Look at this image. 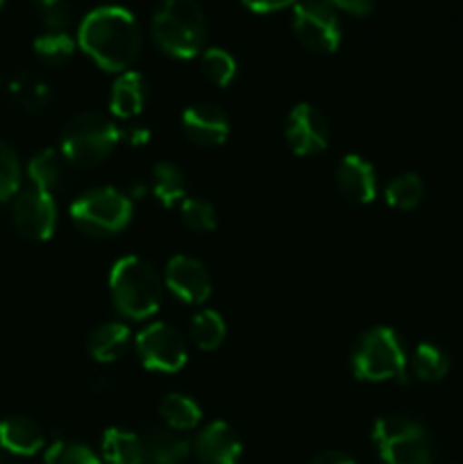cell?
I'll list each match as a JSON object with an SVG mask.
<instances>
[{
    "mask_svg": "<svg viewBox=\"0 0 463 464\" xmlns=\"http://www.w3.org/2000/svg\"><path fill=\"white\" fill-rule=\"evenodd\" d=\"M77 44L103 71L125 72L139 57L143 36L130 9L103 5L80 23Z\"/></svg>",
    "mask_w": 463,
    "mask_h": 464,
    "instance_id": "obj_1",
    "label": "cell"
},
{
    "mask_svg": "<svg viewBox=\"0 0 463 464\" xmlns=\"http://www.w3.org/2000/svg\"><path fill=\"white\" fill-rule=\"evenodd\" d=\"M113 306L130 320H148L162 304V279L153 263L141 256H123L109 272Z\"/></svg>",
    "mask_w": 463,
    "mask_h": 464,
    "instance_id": "obj_2",
    "label": "cell"
},
{
    "mask_svg": "<svg viewBox=\"0 0 463 464\" xmlns=\"http://www.w3.org/2000/svg\"><path fill=\"white\" fill-rule=\"evenodd\" d=\"M154 44L175 59H193L207 44V18L195 0H163L153 16Z\"/></svg>",
    "mask_w": 463,
    "mask_h": 464,
    "instance_id": "obj_3",
    "label": "cell"
},
{
    "mask_svg": "<svg viewBox=\"0 0 463 464\" xmlns=\"http://www.w3.org/2000/svg\"><path fill=\"white\" fill-rule=\"evenodd\" d=\"M118 143L121 127L104 113H80L62 131V154L75 168H95Z\"/></svg>",
    "mask_w": 463,
    "mask_h": 464,
    "instance_id": "obj_4",
    "label": "cell"
},
{
    "mask_svg": "<svg viewBox=\"0 0 463 464\" xmlns=\"http://www.w3.org/2000/svg\"><path fill=\"white\" fill-rule=\"evenodd\" d=\"M372 442L384 464H431L434 444L420 421L386 415L372 426Z\"/></svg>",
    "mask_w": 463,
    "mask_h": 464,
    "instance_id": "obj_5",
    "label": "cell"
},
{
    "mask_svg": "<svg viewBox=\"0 0 463 464\" xmlns=\"http://www.w3.org/2000/svg\"><path fill=\"white\" fill-rule=\"evenodd\" d=\"M407 352L389 326L366 331L352 353V372L361 381H407Z\"/></svg>",
    "mask_w": 463,
    "mask_h": 464,
    "instance_id": "obj_6",
    "label": "cell"
},
{
    "mask_svg": "<svg viewBox=\"0 0 463 464\" xmlns=\"http://www.w3.org/2000/svg\"><path fill=\"white\" fill-rule=\"evenodd\" d=\"M132 199L112 186H98L82 193L71 204V220L89 236H112L132 220Z\"/></svg>",
    "mask_w": 463,
    "mask_h": 464,
    "instance_id": "obj_7",
    "label": "cell"
},
{
    "mask_svg": "<svg viewBox=\"0 0 463 464\" xmlns=\"http://www.w3.org/2000/svg\"><path fill=\"white\" fill-rule=\"evenodd\" d=\"M293 30L309 50L330 54L340 44V23L336 9L325 0H300L293 5Z\"/></svg>",
    "mask_w": 463,
    "mask_h": 464,
    "instance_id": "obj_8",
    "label": "cell"
},
{
    "mask_svg": "<svg viewBox=\"0 0 463 464\" xmlns=\"http://www.w3.org/2000/svg\"><path fill=\"white\" fill-rule=\"evenodd\" d=\"M136 352H139L143 367L153 372L172 374L186 365V343L175 326L166 322H153L136 335Z\"/></svg>",
    "mask_w": 463,
    "mask_h": 464,
    "instance_id": "obj_9",
    "label": "cell"
},
{
    "mask_svg": "<svg viewBox=\"0 0 463 464\" xmlns=\"http://www.w3.org/2000/svg\"><path fill=\"white\" fill-rule=\"evenodd\" d=\"M12 220L18 234L27 240H48L57 227V204H54L53 193L30 188L18 190L14 198Z\"/></svg>",
    "mask_w": 463,
    "mask_h": 464,
    "instance_id": "obj_10",
    "label": "cell"
},
{
    "mask_svg": "<svg viewBox=\"0 0 463 464\" xmlns=\"http://www.w3.org/2000/svg\"><path fill=\"white\" fill-rule=\"evenodd\" d=\"M286 143L298 157H313L320 154L330 143V125L322 111H318L313 104L302 102L291 109L286 118Z\"/></svg>",
    "mask_w": 463,
    "mask_h": 464,
    "instance_id": "obj_11",
    "label": "cell"
},
{
    "mask_svg": "<svg viewBox=\"0 0 463 464\" xmlns=\"http://www.w3.org/2000/svg\"><path fill=\"white\" fill-rule=\"evenodd\" d=\"M163 281L168 290L184 304H204L212 297V275L204 263L193 256H184V254L172 256L163 272Z\"/></svg>",
    "mask_w": 463,
    "mask_h": 464,
    "instance_id": "obj_12",
    "label": "cell"
},
{
    "mask_svg": "<svg viewBox=\"0 0 463 464\" xmlns=\"http://www.w3.org/2000/svg\"><path fill=\"white\" fill-rule=\"evenodd\" d=\"M182 130L198 145H222L230 136V118L216 104L198 102L184 109Z\"/></svg>",
    "mask_w": 463,
    "mask_h": 464,
    "instance_id": "obj_13",
    "label": "cell"
},
{
    "mask_svg": "<svg viewBox=\"0 0 463 464\" xmlns=\"http://www.w3.org/2000/svg\"><path fill=\"white\" fill-rule=\"evenodd\" d=\"M195 458L200 464H239L243 444L225 421H212L195 438Z\"/></svg>",
    "mask_w": 463,
    "mask_h": 464,
    "instance_id": "obj_14",
    "label": "cell"
},
{
    "mask_svg": "<svg viewBox=\"0 0 463 464\" xmlns=\"http://www.w3.org/2000/svg\"><path fill=\"white\" fill-rule=\"evenodd\" d=\"M339 188L350 202L370 204L377 198V172L370 163L359 154H348L336 170Z\"/></svg>",
    "mask_w": 463,
    "mask_h": 464,
    "instance_id": "obj_15",
    "label": "cell"
},
{
    "mask_svg": "<svg viewBox=\"0 0 463 464\" xmlns=\"http://www.w3.org/2000/svg\"><path fill=\"white\" fill-rule=\"evenodd\" d=\"M45 447V433L34 420L23 415L0 421V449L14 456H34Z\"/></svg>",
    "mask_w": 463,
    "mask_h": 464,
    "instance_id": "obj_16",
    "label": "cell"
},
{
    "mask_svg": "<svg viewBox=\"0 0 463 464\" xmlns=\"http://www.w3.org/2000/svg\"><path fill=\"white\" fill-rule=\"evenodd\" d=\"M145 98H148L145 77L136 71H125L113 82L112 95H109V111L121 121H132L143 111Z\"/></svg>",
    "mask_w": 463,
    "mask_h": 464,
    "instance_id": "obj_17",
    "label": "cell"
},
{
    "mask_svg": "<svg viewBox=\"0 0 463 464\" xmlns=\"http://www.w3.org/2000/svg\"><path fill=\"white\" fill-rule=\"evenodd\" d=\"M145 460L153 464H182L189 458L191 442L172 429H148L141 435Z\"/></svg>",
    "mask_w": 463,
    "mask_h": 464,
    "instance_id": "obj_18",
    "label": "cell"
},
{
    "mask_svg": "<svg viewBox=\"0 0 463 464\" xmlns=\"http://www.w3.org/2000/svg\"><path fill=\"white\" fill-rule=\"evenodd\" d=\"M130 340L132 334L125 324H121V322H107V324H100L98 329L91 331L89 340H86V347H89V353L98 362H113L127 352Z\"/></svg>",
    "mask_w": 463,
    "mask_h": 464,
    "instance_id": "obj_19",
    "label": "cell"
},
{
    "mask_svg": "<svg viewBox=\"0 0 463 464\" xmlns=\"http://www.w3.org/2000/svg\"><path fill=\"white\" fill-rule=\"evenodd\" d=\"M66 157L62 154V150L45 148L41 152H36L34 157L27 163V177H30V184L34 188L45 190V193H53L54 188H59L66 175Z\"/></svg>",
    "mask_w": 463,
    "mask_h": 464,
    "instance_id": "obj_20",
    "label": "cell"
},
{
    "mask_svg": "<svg viewBox=\"0 0 463 464\" xmlns=\"http://www.w3.org/2000/svg\"><path fill=\"white\" fill-rule=\"evenodd\" d=\"M150 188L159 204L166 208L177 207L186 199V177L175 163L159 161L150 170Z\"/></svg>",
    "mask_w": 463,
    "mask_h": 464,
    "instance_id": "obj_21",
    "label": "cell"
},
{
    "mask_svg": "<svg viewBox=\"0 0 463 464\" xmlns=\"http://www.w3.org/2000/svg\"><path fill=\"white\" fill-rule=\"evenodd\" d=\"M103 458L107 464H143V442L141 435L132 433L127 429H107L103 435Z\"/></svg>",
    "mask_w": 463,
    "mask_h": 464,
    "instance_id": "obj_22",
    "label": "cell"
},
{
    "mask_svg": "<svg viewBox=\"0 0 463 464\" xmlns=\"http://www.w3.org/2000/svg\"><path fill=\"white\" fill-rule=\"evenodd\" d=\"M159 415L166 421L168 429L180 430V433L195 429L200 420H202L200 406L193 399L186 397V394H166L162 403H159Z\"/></svg>",
    "mask_w": 463,
    "mask_h": 464,
    "instance_id": "obj_23",
    "label": "cell"
},
{
    "mask_svg": "<svg viewBox=\"0 0 463 464\" xmlns=\"http://www.w3.org/2000/svg\"><path fill=\"white\" fill-rule=\"evenodd\" d=\"M75 39L68 34L66 30H48L44 34H39L32 44L34 48V54L44 63H50V66H62L75 53Z\"/></svg>",
    "mask_w": 463,
    "mask_h": 464,
    "instance_id": "obj_24",
    "label": "cell"
},
{
    "mask_svg": "<svg viewBox=\"0 0 463 464\" xmlns=\"http://www.w3.org/2000/svg\"><path fill=\"white\" fill-rule=\"evenodd\" d=\"M422 198H425V184L413 172L398 175L386 186V204L398 211H411L422 202Z\"/></svg>",
    "mask_w": 463,
    "mask_h": 464,
    "instance_id": "obj_25",
    "label": "cell"
},
{
    "mask_svg": "<svg viewBox=\"0 0 463 464\" xmlns=\"http://www.w3.org/2000/svg\"><path fill=\"white\" fill-rule=\"evenodd\" d=\"M413 374L418 376L425 383H431V381L445 379V374L449 372V356L440 347L431 343H420L413 352L411 358Z\"/></svg>",
    "mask_w": 463,
    "mask_h": 464,
    "instance_id": "obj_26",
    "label": "cell"
},
{
    "mask_svg": "<svg viewBox=\"0 0 463 464\" xmlns=\"http://www.w3.org/2000/svg\"><path fill=\"white\" fill-rule=\"evenodd\" d=\"M225 320H222L221 313L212 311V308L200 311L198 315L191 320V335H193L195 344H198L202 352H213V349L221 347L222 340H225Z\"/></svg>",
    "mask_w": 463,
    "mask_h": 464,
    "instance_id": "obj_27",
    "label": "cell"
},
{
    "mask_svg": "<svg viewBox=\"0 0 463 464\" xmlns=\"http://www.w3.org/2000/svg\"><path fill=\"white\" fill-rule=\"evenodd\" d=\"M9 91H12L18 107H23L25 111H39L50 100V86L45 82L36 80V77L27 75V72H21L18 77H14L12 84H9Z\"/></svg>",
    "mask_w": 463,
    "mask_h": 464,
    "instance_id": "obj_28",
    "label": "cell"
},
{
    "mask_svg": "<svg viewBox=\"0 0 463 464\" xmlns=\"http://www.w3.org/2000/svg\"><path fill=\"white\" fill-rule=\"evenodd\" d=\"M204 77L216 86H227L236 77V59L222 48H207L200 57Z\"/></svg>",
    "mask_w": 463,
    "mask_h": 464,
    "instance_id": "obj_29",
    "label": "cell"
},
{
    "mask_svg": "<svg viewBox=\"0 0 463 464\" xmlns=\"http://www.w3.org/2000/svg\"><path fill=\"white\" fill-rule=\"evenodd\" d=\"M180 218L191 231H198V234H207V231L216 229V208L212 202L202 198H186L180 204Z\"/></svg>",
    "mask_w": 463,
    "mask_h": 464,
    "instance_id": "obj_30",
    "label": "cell"
},
{
    "mask_svg": "<svg viewBox=\"0 0 463 464\" xmlns=\"http://www.w3.org/2000/svg\"><path fill=\"white\" fill-rule=\"evenodd\" d=\"M44 464H100V458L84 444L57 440L45 449Z\"/></svg>",
    "mask_w": 463,
    "mask_h": 464,
    "instance_id": "obj_31",
    "label": "cell"
},
{
    "mask_svg": "<svg viewBox=\"0 0 463 464\" xmlns=\"http://www.w3.org/2000/svg\"><path fill=\"white\" fill-rule=\"evenodd\" d=\"M21 188V161L14 148L0 140V202L14 198Z\"/></svg>",
    "mask_w": 463,
    "mask_h": 464,
    "instance_id": "obj_32",
    "label": "cell"
},
{
    "mask_svg": "<svg viewBox=\"0 0 463 464\" xmlns=\"http://www.w3.org/2000/svg\"><path fill=\"white\" fill-rule=\"evenodd\" d=\"M34 5L48 30H66L71 21V9L66 0H34Z\"/></svg>",
    "mask_w": 463,
    "mask_h": 464,
    "instance_id": "obj_33",
    "label": "cell"
},
{
    "mask_svg": "<svg viewBox=\"0 0 463 464\" xmlns=\"http://www.w3.org/2000/svg\"><path fill=\"white\" fill-rule=\"evenodd\" d=\"M325 3L340 12L352 14V16H366L375 7V0H325Z\"/></svg>",
    "mask_w": 463,
    "mask_h": 464,
    "instance_id": "obj_34",
    "label": "cell"
},
{
    "mask_svg": "<svg viewBox=\"0 0 463 464\" xmlns=\"http://www.w3.org/2000/svg\"><path fill=\"white\" fill-rule=\"evenodd\" d=\"M248 9L259 14H268V12H277V9H284L289 5L300 3V0H241Z\"/></svg>",
    "mask_w": 463,
    "mask_h": 464,
    "instance_id": "obj_35",
    "label": "cell"
},
{
    "mask_svg": "<svg viewBox=\"0 0 463 464\" xmlns=\"http://www.w3.org/2000/svg\"><path fill=\"white\" fill-rule=\"evenodd\" d=\"M121 140H127L130 145L139 148V145H145L150 140V130L143 125H130L121 130Z\"/></svg>",
    "mask_w": 463,
    "mask_h": 464,
    "instance_id": "obj_36",
    "label": "cell"
},
{
    "mask_svg": "<svg viewBox=\"0 0 463 464\" xmlns=\"http://www.w3.org/2000/svg\"><path fill=\"white\" fill-rule=\"evenodd\" d=\"M311 464H357L348 453L340 451H322L313 458Z\"/></svg>",
    "mask_w": 463,
    "mask_h": 464,
    "instance_id": "obj_37",
    "label": "cell"
},
{
    "mask_svg": "<svg viewBox=\"0 0 463 464\" xmlns=\"http://www.w3.org/2000/svg\"><path fill=\"white\" fill-rule=\"evenodd\" d=\"M3 5H5V0H0V9H3Z\"/></svg>",
    "mask_w": 463,
    "mask_h": 464,
    "instance_id": "obj_38",
    "label": "cell"
},
{
    "mask_svg": "<svg viewBox=\"0 0 463 464\" xmlns=\"http://www.w3.org/2000/svg\"><path fill=\"white\" fill-rule=\"evenodd\" d=\"M0 464H5V462H3V456H0Z\"/></svg>",
    "mask_w": 463,
    "mask_h": 464,
    "instance_id": "obj_39",
    "label": "cell"
}]
</instances>
